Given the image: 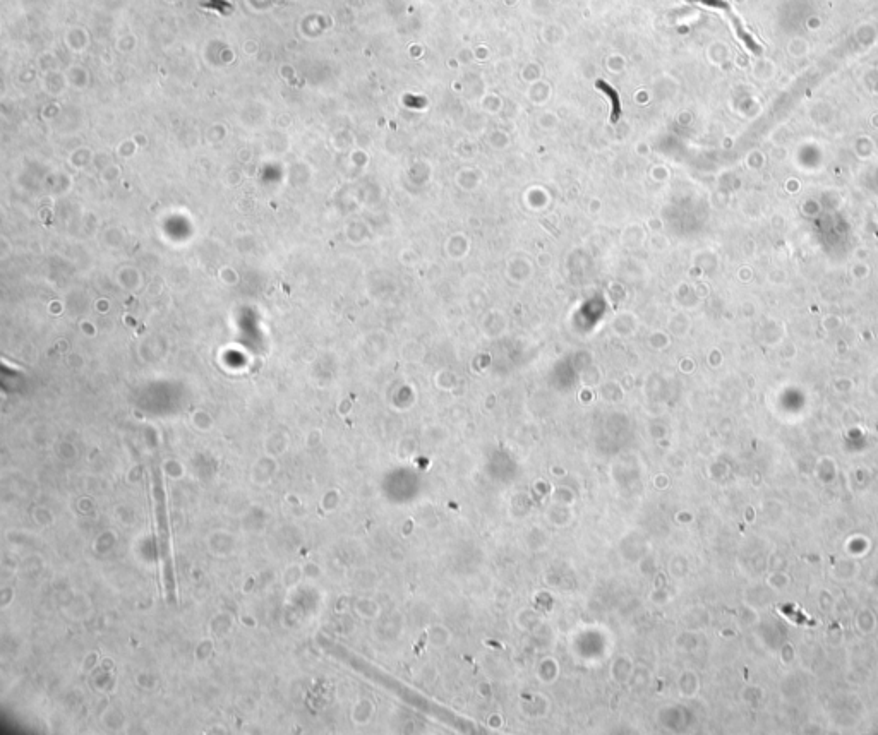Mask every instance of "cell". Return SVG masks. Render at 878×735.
Returning <instances> with one entry per match:
<instances>
[{"mask_svg": "<svg viewBox=\"0 0 878 735\" xmlns=\"http://www.w3.org/2000/svg\"><path fill=\"white\" fill-rule=\"evenodd\" d=\"M153 494H155V506H157L158 550H160V559H162L163 585H165V592H167L170 604H175L174 561H172V545H170L167 497H165V487H163L158 473Z\"/></svg>", "mask_w": 878, "mask_h": 735, "instance_id": "obj_1", "label": "cell"}]
</instances>
